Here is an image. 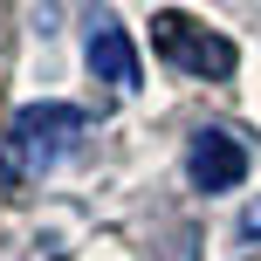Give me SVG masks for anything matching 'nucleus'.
<instances>
[{
    "mask_svg": "<svg viewBox=\"0 0 261 261\" xmlns=\"http://www.w3.org/2000/svg\"><path fill=\"white\" fill-rule=\"evenodd\" d=\"M83 130H90V117H83L76 103H28V110H14V124L0 130V186H7V193L41 186L76 151Z\"/></svg>",
    "mask_w": 261,
    "mask_h": 261,
    "instance_id": "obj_1",
    "label": "nucleus"
},
{
    "mask_svg": "<svg viewBox=\"0 0 261 261\" xmlns=\"http://www.w3.org/2000/svg\"><path fill=\"white\" fill-rule=\"evenodd\" d=\"M83 62H90V76L96 83H110L117 96L138 90V76H144V62H138V41L124 35V21L110 7H96L90 21H83Z\"/></svg>",
    "mask_w": 261,
    "mask_h": 261,
    "instance_id": "obj_3",
    "label": "nucleus"
},
{
    "mask_svg": "<svg viewBox=\"0 0 261 261\" xmlns=\"http://www.w3.org/2000/svg\"><path fill=\"white\" fill-rule=\"evenodd\" d=\"M186 179H193L199 193H234V186L248 179V144H241L234 130H220V124L193 130V144H186Z\"/></svg>",
    "mask_w": 261,
    "mask_h": 261,
    "instance_id": "obj_4",
    "label": "nucleus"
},
{
    "mask_svg": "<svg viewBox=\"0 0 261 261\" xmlns=\"http://www.w3.org/2000/svg\"><path fill=\"white\" fill-rule=\"evenodd\" d=\"M151 48L165 55L172 69H186V76H213V83L234 76V62H241L234 41L213 35L206 21H193L186 7H158V14H151Z\"/></svg>",
    "mask_w": 261,
    "mask_h": 261,
    "instance_id": "obj_2",
    "label": "nucleus"
},
{
    "mask_svg": "<svg viewBox=\"0 0 261 261\" xmlns=\"http://www.w3.org/2000/svg\"><path fill=\"white\" fill-rule=\"evenodd\" d=\"M241 241H261V199H254L248 213H241Z\"/></svg>",
    "mask_w": 261,
    "mask_h": 261,
    "instance_id": "obj_5",
    "label": "nucleus"
}]
</instances>
